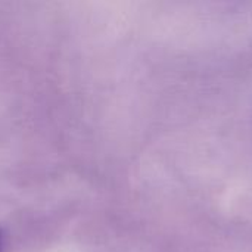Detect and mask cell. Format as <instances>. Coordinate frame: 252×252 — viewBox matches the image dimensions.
Here are the masks:
<instances>
[{
  "instance_id": "obj_1",
  "label": "cell",
  "mask_w": 252,
  "mask_h": 252,
  "mask_svg": "<svg viewBox=\"0 0 252 252\" xmlns=\"http://www.w3.org/2000/svg\"><path fill=\"white\" fill-rule=\"evenodd\" d=\"M0 252H3V236H1V232H0Z\"/></svg>"
}]
</instances>
